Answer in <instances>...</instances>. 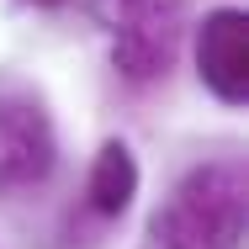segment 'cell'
<instances>
[{"instance_id":"cell-3","label":"cell","mask_w":249,"mask_h":249,"mask_svg":"<svg viewBox=\"0 0 249 249\" xmlns=\"http://www.w3.org/2000/svg\"><path fill=\"white\" fill-rule=\"evenodd\" d=\"M58 138H53L48 101L21 80H0V191H32L53 175Z\"/></svg>"},{"instance_id":"cell-4","label":"cell","mask_w":249,"mask_h":249,"mask_svg":"<svg viewBox=\"0 0 249 249\" xmlns=\"http://www.w3.org/2000/svg\"><path fill=\"white\" fill-rule=\"evenodd\" d=\"M196 69H201V85L223 106H239L249 96V21H244V11L223 5V11L201 16Z\"/></svg>"},{"instance_id":"cell-6","label":"cell","mask_w":249,"mask_h":249,"mask_svg":"<svg viewBox=\"0 0 249 249\" xmlns=\"http://www.w3.org/2000/svg\"><path fill=\"white\" fill-rule=\"evenodd\" d=\"M27 5H64V0H27Z\"/></svg>"},{"instance_id":"cell-5","label":"cell","mask_w":249,"mask_h":249,"mask_svg":"<svg viewBox=\"0 0 249 249\" xmlns=\"http://www.w3.org/2000/svg\"><path fill=\"white\" fill-rule=\"evenodd\" d=\"M85 196L96 217H122L133 196H138V159L127 143H101V154L90 159V175H85Z\"/></svg>"},{"instance_id":"cell-1","label":"cell","mask_w":249,"mask_h":249,"mask_svg":"<svg viewBox=\"0 0 249 249\" xmlns=\"http://www.w3.org/2000/svg\"><path fill=\"white\" fill-rule=\"evenodd\" d=\"M244 164L207 159L175 180V191L154 212V244L159 249H239L244 239Z\"/></svg>"},{"instance_id":"cell-2","label":"cell","mask_w":249,"mask_h":249,"mask_svg":"<svg viewBox=\"0 0 249 249\" xmlns=\"http://www.w3.org/2000/svg\"><path fill=\"white\" fill-rule=\"evenodd\" d=\"M111 37V64L122 80L154 85L175 69L186 37V0H85Z\"/></svg>"}]
</instances>
